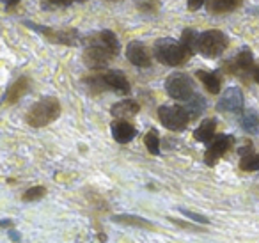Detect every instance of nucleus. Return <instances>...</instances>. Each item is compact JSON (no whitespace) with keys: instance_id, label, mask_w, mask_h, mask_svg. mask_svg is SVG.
<instances>
[{"instance_id":"obj_3","label":"nucleus","mask_w":259,"mask_h":243,"mask_svg":"<svg viewBox=\"0 0 259 243\" xmlns=\"http://www.w3.org/2000/svg\"><path fill=\"white\" fill-rule=\"evenodd\" d=\"M227 36L222 30H206V32L199 34L197 39V52L208 59H215L222 55V52L227 48Z\"/></svg>"},{"instance_id":"obj_10","label":"nucleus","mask_w":259,"mask_h":243,"mask_svg":"<svg viewBox=\"0 0 259 243\" xmlns=\"http://www.w3.org/2000/svg\"><path fill=\"white\" fill-rule=\"evenodd\" d=\"M126 57L134 66H139V68H149L151 66V55H149L148 48H146L144 43L141 41H132L126 47Z\"/></svg>"},{"instance_id":"obj_8","label":"nucleus","mask_w":259,"mask_h":243,"mask_svg":"<svg viewBox=\"0 0 259 243\" xmlns=\"http://www.w3.org/2000/svg\"><path fill=\"white\" fill-rule=\"evenodd\" d=\"M217 110L240 114L243 110V93H241V89H238V87L226 89V93L220 96L219 103H217Z\"/></svg>"},{"instance_id":"obj_23","label":"nucleus","mask_w":259,"mask_h":243,"mask_svg":"<svg viewBox=\"0 0 259 243\" xmlns=\"http://www.w3.org/2000/svg\"><path fill=\"white\" fill-rule=\"evenodd\" d=\"M197 39H199V34L195 32L194 29H185L181 32V41L180 43L183 45V48L188 52V54H194L197 50Z\"/></svg>"},{"instance_id":"obj_1","label":"nucleus","mask_w":259,"mask_h":243,"mask_svg":"<svg viewBox=\"0 0 259 243\" xmlns=\"http://www.w3.org/2000/svg\"><path fill=\"white\" fill-rule=\"evenodd\" d=\"M59 115H61V103H59V100L54 96H45L30 107L25 119L30 126L41 128V126H47L50 123H54Z\"/></svg>"},{"instance_id":"obj_27","label":"nucleus","mask_w":259,"mask_h":243,"mask_svg":"<svg viewBox=\"0 0 259 243\" xmlns=\"http://www.w3.org/2000/svg\"><path fill=\"white\" fill-rule=\"evenodd\" d=\"M137 8H139V11H142V13H158L160 0H139Z\"/></svg>"},{"instance_id":"obj_4","label":"nucleus","mask_w":259,"mask_h":243,"mask_svg":"<svg viewBox=\"0 0 259 243\" xmlns=\"http://www.w3.org/2000/svg\"><path fill=\"white\" fill-rule=\"evenodd\" d=\"M165 91L170 98L178 101H188L195 94L194 80L185 73H172L165 80Z\"/></svg>"},{"instance_id":"obj_25","label":"nucleus","mask_w":259,"mask_h":243,"mask_svg":"<svg viewBox=\"0 0 259 243\" xmlns=\"http://www.w3.org/2000/svg\"><path fill=\"white\" fill-rule=\"evenodd\" d=\"M240 169L241 171H247V172H252V171H259V153H250L247 156H241L240 160Z\"/></svg>"},{"instance_id":"obj_30","label":"nucleus","mask_w":259,"mask_h":243,"mask_svg":"<svg viewBox=\"0 0 259 243\" xmlns=\"http://www.w3.org/2000/svg\"><path fill=\"white\" fill-rule=\"evenodd\" d=\"M206 0H187V4H188V9L190 11H197L201 6H204Z\"/></svg>"},{"instance_id":"obj_24","label":"nucleus","mask_w":259,"mask_h":243,"mask_svg":"<svg viewBox=\"0 0 259 243\" xmlns=\"http://www.w3.org/2000/svg\"><path fill=\"white\" fill-rule=\"evenodd\" d=\"M144 144L148 147V151L151 154H158L160 153V137L156 130H149L144 137Z\"/></svg>"},{"instance_id":"obj_9","label":"nucleus","mask_w":259,"mask_h":243,"mask_svg":"<svg viewBox=\"0 0 259 243\" xmlns=\"http://www.w3.org/2000/svg\"><path fill=\"white\" fill-rule=\"evenodd\" d=\"M87 47L93 45V47H100L103 50H107L108 54L117 55L119 50H121V45H119V39L115 37V34L112 30H101L100 34H94V36H89L85 39Z\"/></svg>"},{"instance_id":"obj_2","label":"nucleus","mask_w":259,"mask_h":243,"mask_svg":"<svg viewBox=\"0 0 259 243\" xmlns=\"http://www.w3.org/2000/svg\"><path fill=\"white\" fill-rule=\"evenodd\" d=\"M153 52H155L156 61L165 66H180L187 62V59L190 57V54L185 50L183 45L170 39V37H162V39L156 41Z\"/></svg>"},{"instance_id":"obj_34","label":"nucleus","mask_w":259,"mask_h":243,"mask_svg":"<svg viewBox=\"0 0 259 243\" xmlns=\"http://www.w3.org/2000/svg\"><path fill=\"white\" fill-rule=\"evenodd\" d=\"M0 227H11L13 229V220H0Z\"/></svg>"},{"instance_id":"obj_33","label":"nucleus","mask_w":259,"mask_h":243,"mask_svg":"<svg viewBox=\"0 0 259 243\" xmlns=\"http://www.w3.org/2000/svg\"><path fill=\"white\" fill-rule=\"evenodd\" d=\"M0 2H4L8 8H13V6H16L20 2V0H0Z\"/></svg>"},{"instance_id":"obj_20","label":"nucleus","mask_w":259,"mask_h":243,"mask_svg":"<svg viewBox=\"0 0 259 243\" xmlns=\"http://www.w3.org/2000/svg\"><path fill=\"white\" fill-rule=\"evenodd\" d=\"M243 0H208L206 8L209 13H229L240 8Z\"/></svg>"},{"instance_id":"obj_13","label":"nucleus","mask_w":259,"mask_h":243,"mask_svg":"<svg viewBox=\"0 0 259 243\" xmlns=\"http://www.w3.org/2000/svg\"><path fill=\"white\" fill-rule=\"evenodd\" d=\"M110 132L112 137L115 139V142L119 144H128L135 139L137 135V130H135L134 125H130V123L122 121V119H117L110 125Z\"/></svg>"},{"instance_id":"obj_11","label":"nucleus","mask_w":259,"mask_h":243,"mask_svg":"<svg viewBox=\"0 0 259 243\" xmlns=\"http://www.w3.org/2000/svg\"><path fill=\"white\" fill-rule=\"evenodd\" d=\"M112 57H114V55L108 54L107 50H103V48H100V47H93V45H89V47L85 48V52H83V62H85L91 69L107 68Z\"/></svg>"},{"instance_id":"obj_26","label":"nucleus","mask_w":259,"mask_h":243,"mask_svg":"<svg viewBox=\"0 0 259 243\" xmlns=\"http://www.w3.org/2000/svg\"><path fill=\"white\" fill-rule=\"evenodd\" d=\"M45 193H47L45 186H32V188H29L23 193V200H25V202H34V200H39Z\"/></svg>"},{"instance_id":"obj_15","label":"nucleus","mask_w":259,"mask_h":243,"mask_svg":"<svg viewBox=\"0 0 259 243\" xmlns=\"http://www.w3.org/2000/svg\"><path fill=\"white\" fill-rule=\"evenodd\" d=\"M139 110H141V105L135 100H122L110 108V114L117 119H124V117H132V115H137Z\"/></svg>"},{"instance_id":"obj_36","label":"nucleus","mask_w":259,"mask_h":243,"mask_svg":"<svg viewBox=\"0 0 259 243\" xmlns=\"http://www.w3.org/2000/svg\"><path fill=\"white\" fill-rule=\"evenodd\" d=\"M112 2H115V0H112Z\"/></svg>"},{"instance_id":"obj_6","label":"nucleus","mask_w":259,"mask_h":243,"mask_svg":"<svg viewBox=\"0 0 259 243\" xmlns=\"http://www.w3.org/2000/svg\"><path fill=\"white\" fill-rule=\"evenodd\" d=\"M25 25L30 27V29H34L36 32L47 36L50 41H55V43L71 45V47L78 43V32H76V30H54V29H50V27L36 25L34 22H25Z\"/></svg>"},{"instance_id":"obj_16","label":"nucleus","mask_w":259,"mask_h":243,"mask_svg":"<svg viewBox=\"0 0 259 243\" xmlns=\"http://www.w3.org/2000/svg\"><path fill=\"white\" fill-rule=\"evenodd\" d=\"M215 130H217V121L215 119H206L199 125V128L194 132V139L197 142H204L209 144L215 137Z\"/></svg>"},{"instance_id":"obj_28","label":"nucleus","mask_w":259,"mask_h":243,"mask_svg":"<svg viewBox=\"0 0 259 243\" xmlns=\"http://www.w3.org/2000/svg\"><path fill=\"white\" fill-rule=\"evenodd\" d=\"M76 0H41V8L43 9H55V8H68Z\"/></svg>"},{"instance_id":"obj_32","label":"nucleus","mask_w":259,"mask_h":243,"mask_svg":"<svg viewBox=\"0 0 259 243\" xmlns=\"http://www.w3.org/2000/svg\"><path fill=\"white\" fill-rule=\"evenodd\" d=\"M9 238L13 239V241H22V236H20V232H16V231H13V229H9Z\"/></svg>"},{"instance_id":"obj_14","label":"nucleus","mask_w":259,"mask_h":243,"mask_svg":"<svg viewBox=\"0 0 259 243\" xmlns=\"http://www.w3.org/2000/svg\"><path fill=\"white\" fill-rule=\"evenodd\" d=\"M103 80H105V84H107L108 89H114V91L122 93V94L130 93V82H128V78H126L122 71L112 69V71L103 73Z\"/></svg>"},{"instance_id":"obj_22","label":"nucleus","mask_w":259,"mask_h":243,"mask_svg":"<svg viewBox=\"0 0 259 243\" xmlns=\"http://www.w3.org/2000/svg\"><path fill=\"white\" fill-rule=\"evenodd\" d=\"M241 128H243L247 133H252V135L259 133V115H257V112L252 110V108H248V110L243 114V117H241Z\"/></svg>"},{"instance_id":"obj_7","label":"nucleus","mask_w":259,"mask_h":243,"mask_svg":"<svg viewBox=\"0 0 259 243\" xmlns=\"http://www.w3.org/2000/svg\"><path fill=\"white\" fill-rule=\"evenodd\" d=\"M234 144V139L231 135H219L209 142L208 149L204 153V161L206 165H215L220 158L226 154V151H229V147Z\"/></svg>"},{"instance_id":"obj_17","label":"nucleus","mask_w":259,"mask_h":243,"mask_svg":"<svg viewBox=\"0 0 259 243\" xmlns=\"http://www.w3.org/2000/svg\"><path fill=\"white\" fill-rule=\"evenodd\" d=\"M29 86H30L29 78H27V76H20V78L8 89V93H6V101H8V103H16L23 94H27Z\"/></svg>"},{"instance_id":"obj_18","label":"nucleus","mask_w":259,"mask_h":243,"mask_svg":"<svg viewBox=\"0 0 259 243\" xmlns=\"http://www.w3.org/2000/svg\"><path fill=\"white\" fill-rule=\"evenodd\" d=\"M112 220L117 222V224L122 225H132V227H139V229H153V222L146 220L142 217H137V215H115L112 217Z\"/></svg>"},{"instance_id":"obj_12","label":"nucleus","mask_w":259,"mask_h":243,"mask_svg":"<svg viewBox=\"0 0 259 243\" xmlns=\"http://www.w3.org/2000/svg\"><path fill=\"white\" fill-rule=\"evenodd\" d=\"M227 71L234 73V75H243V73H250L254 68V55L248 48H241L238 55L231 62H227Z\"/></svg>"},{"instance_id":"obj_5","label":"nucleus","mask_w":259,"mask_h":243,"mask_svg":"<svg viewBox=\"0 0 259 243\" xmlns=\"http://www.w3.org/2000/svg\"><path fill=\"white\" fill-rule=\"evenodd\" d=\"M158 117L162 121V125L165 126L167 130H172V132H181V130L187 128L188 117L187 110L180 105H163V107L158 108Z\"/></svg>"},{"instance_id":"obj_21","label":"nucleus","mask_w":259,"mask_h":243,"mask_svg":"<svg viewBox=\"0 0 259 243\" xmlns=\"http://www.w3.org/2000/svg\"><path fill=\"white\" fill-rule=\"evenodd\" d=\"M195 75H197V78L201 80L202 84H204V87L211 94H219L220 93V76H219V73L202 71V69H199Z\"/></svg>"},{"instance_id":"obj_19","label":"nucleus","mask_w":259,"mask_h":243,"mask_svg":"<svg viewBox=\"0 0 259 243\" xmlns=\"http://www.w3.org/2000/svg\"><path fill=\"white\" fill-rule=\"evenodd\" d=\"M183 108L187 110L188 117L190 119H195L206 110V100L201 96V94H194L188 101H185Z\"/></svg>"},{"instance_id":"obj_31","label":"nucleus","mask_w":259,"mask_h":243,"mask_svg":"<svg viewBox=\"0 0 259 243\" xmlns=\"http://www.w3.org/2000/svg\"><path fill=\"white\" fill-rule=\"evenodd\" d=\"M250 75H252V78H254V82L259 84V64H254V68H252Z\"/></svg>"},{"instance_id":"obj_29","label":"nucleus","mask_w":259,"mask_h":243,"mask_svg":"<svg viewBox=\"0 0 259 243\" xmlns=\"http://www.w3.org/2000/svg\"><path fill=\"white\" fill-rule=\"evenodd\" d=\"M178 211H180L181 215H185V217H188V218H190V220L199 222V224H209V220L204 217V215L194 213V211H190V210H183V208H178Z\"/></svg>"},{"instance_id":"obj_35","label":"nucleus","mask_w":259,"mask_h":243,"mask_svg":"<svg viewBox=\"0 0 259 243\" xmlns=\"http://www.w3.org/2000/svg\"><path fill=\"white\" fill-rule=\"evenodd\" d=\"M248 13H254V15H259V8H254V9H248Z\"/></svg>"}]
</instances>
